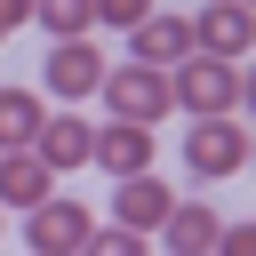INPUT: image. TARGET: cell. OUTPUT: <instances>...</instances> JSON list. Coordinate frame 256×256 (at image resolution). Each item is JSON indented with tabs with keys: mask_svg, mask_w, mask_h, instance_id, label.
<instances>
[{
	"mask_svg": "<svg viewBox=\"0 0 256 256\" xmlns=\"http://www.w3.org/2000/svg\"><path fill=\"white\" fill-rule=\"evenodd\" d=\"M48 192H56V168H48L32 144L0 152V208H32V200H48Z\"/></svg>",
	"mask_w": 256,
	"mask_h": 256,
	"instance_id": "cell-10",
	"label": "cell"
},
{
	"mask_svg": "<svg viewBox=\"0 0 256 256\" xmlns=\"http://www.w3.org/2000/svg\"><path fill=\"white\" fill-rule=\"evenodd\" d=\"M96 96L112 104V120H144V128L176 112V104H168V64H136V56H128V64H104Z\"/></svg>",
	"mask_w": 256,
	"mask_h": 256,
	"instance_id": "cell-2",
	"label": "cell"
},
{
	"mask_svg": "<svg viewBox=\"0 0 256 256\" xmlns=\"http://www.w3.org/2000/svg\"><path fill=\"white\" fill-rule=\"evenodd\" d=\"M184 24H192V48H208V56H248V48H256L248 0H208V8L184 16Z\"/></svg>",
	"mask_w": 256,
	"mask_h": 256,
	"instance_id": "cell-6",
	"label": "cell"
},
{
	"mask_svg": "<svg viewBox=\"0 0 256 256\" xmlns=\"http://www.w3.org/2000/svg\"><path fill=\"white\" fill-rule=\"evenodd\" d=\"M88 224H96V216H88L72 192H48V200L24 208V248H40V256H80Z\"/></svg>",
	"mask_w": 256,
	"mask_h": 256,
	"instance_id": "cell-4",
	"label": "cell"
},
{
	"mask_svg": "<svg viewBox=\"0 0 256 256\" xmlns=\"http://www.w3.org/2000/svg\"><path fill=\"white\" fill-rule=\"evenodd\" d=\"M88 256H136L144 248V232H128V224H88V240H80Z\"/></svg>",
	"mask_w": 256,
	"mask_h": 256,
	"instance_id": "cell-15",
	"label": "cell"
},
{
	"mask_svg": "<svg viewBox=\"0 0 256 256\" xmlns=\"http://www.w3.org/2000/svg\"><path fill=\"white\" fill-rule=\"evenodd\" d=\"M0 40H8V24H0Z\"/></svg>",
	"mask_w": 256,
	"mask_h": 256,
	"instance_id": "cell-18",
	"label": "cell"
},
{
	"mask_svg": "<svg viewBox=\"0 0 256 256\" xmlns=\"http://www.w3.org/2000/svg\"><path fill=\"white\" fill-rule=\"evenodd\" d=\"M240 160H248V128L232 120V112H192V128H184V168L192 176H240Z\"/></svg>",
	"mask_w": 256,
	"mask_h": 256,
	"instance_id": "cell-3",
	"label": "cell"
},
{
	"mask_svg": "<svg viewBox=\"0 0 256 256\" xmlns=\"http://www.w3.org/2000/svg\"><path fill=\"white\" fill-rule=\"evenodd\" d=\"M96 80H104V56L88 48V32H80V40H56V48H48V64H40V88H48L56 104L96 96Z\"/></svg>",
	"mask_w": 256,
	"mask_h": 256,
	"instance_id": "cell-5",
	"label": "cell"
},
{
	"mask_svg": "<svg viewBox=\"0 0 256 256\" xmlns=\"http://www.w3.org/2000/svg\"><path fill=\"white\" fill-rule=\"evenodd\" d=\"M32 24H40L48 40H80V32L96 24V0H32Z\"/></svg>",
	"mask_w": 256,
	"mask_h": 256,
	"instance_id": "cell-14",
	"label": "cell"
},
{
	"mask_svg": "<svg viewBox=\"0 0 256 256\" xmlns=\"http://www.w3.org/2000/svg\"><path fill=\"white\" fill-rule=\"evenodd\" d=\"M184 48H192V24H184V16H160V8H152V16L128 24V56H136V64H176Z\"/></svg>",
	"mask_w": 256,
	"mask_h": 256,
	"instance_id": "cell-11",
	"label": "cell"
},
{
	"mask_svg": "<svg viewBox=\"0 0 256 256\" xmlns=\"http://www.w3.org/2000/svg\"><path fill=\"white\" fill-rule=\"evenodd\" d=\"M176 208V192L152 176V168H136V176H120V192H112V216L128 224V232H160V216Z\"/></svg>",
	"mask_w": 256,
	"mask_h": 256,
	"instance_id": "cell-9",
	"label": "cell"
},
{
	"mask_svg": "<svg viewBox=\"0 0 256 256\" xmlns=\"http://www.w3.org/2000/svg\"><path fill=\"white\" fill-rule=\"evenodd\" d=\"M248 80H240V56H208V48H184L168 64V104L176 112H240Z\"/></svg>",
	"mask_w": 256,
	"mask_h": 256,
	"instance_id": "cell-1",
	"label": "cell"
},
{
	"mask_svg": "<svg viewBox=\"0 0 256 256\" xmlns=\"http://www.w3.org/2000/svg\"><path fill=\"white\" fill-rule=\"evenodd\" d=\"M216 232H224V224H216V216H208L200 200H176V208L160 216V240H168V248H184V256H200V248H216Z\"/></svg>",
	"mask_w": 256,
	"mask_h": 256,
	"instance_id": "cell-12",
	"label": "cell"
},
{
	"mask_svg": "<svg viewBox=\"0 0 256 256\" xmlns=\"http://www.w3.org/2000/svg\"><path fill=\"white\" fill-rule=\"evenodd\" d=\"M88 160L120 184V176H136V168H152V128L144 120H112V128H96V144H88Z\"/></svg>",
	"mask_w": 256,
	"mask_h": 256,
	"instance_id": "cell-8",
	"label": "cell"
},
{
	"mask_svg": "<svg viewBox=\"0 0 256 256\" xmlns=\"http://www.w3.org/2000/svg\"><path fill=\"white\" fill-rule=\"evenodd\" d=\"M88 144H96V128L64 104V112H40V128H32V152L56 168V176H72V168H88Z\"/></svg>",
	"mask_w": 256,
	"mask_h": 256,
	"instance_id": "cell-7",
	"label": "cell"
},
{
	"mask_svg": "<svg viewBox=\"0 0 256 256\" xmlns=\"http://www.w3.org/2000/svg\"><path fill=\"white\" fill-rule=\"evenodd\" d=\"M136 16H152V0H96V24H136Z\"/></svg>",
	"mask_w": 256,
	"mask_h": 256,
	"instance_id": "cell-16",
	"label": "cell"
},
{
	"mask_svg": "<svg viewBox=\"0 0 256 256\" xmlns=\"http://www.w3.org/2000/svg\"><path fill=\"white\" fill-rule=\"evenodd\" d=\"M40 96L32 88H0V152H16V144H32V128H40Z\"/></svg>",
	"mask_w": 256,
	"mask_h": 256,
	"instance_id": "cell-13",
	"label": "cell"
},
{
	"mask_svg": "<svg viewBox=\"0 0 256 256\" xmlns=\"http://www.w3.org/2000/svg\"><path fill=\"white\" fill-rule=\"evenodd\" d=\"M0 24L16 32V24H32V0H0Z\"/></svg>",
	"mask_w": 256,
	"mask_h": 256,
	"instance_id": "cell-17",
	"label": "cell"
}]
</instances>
